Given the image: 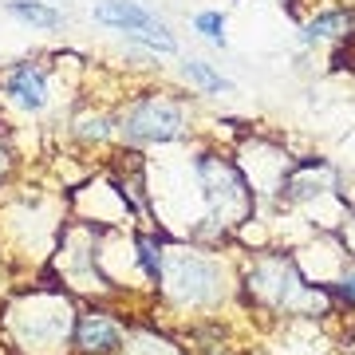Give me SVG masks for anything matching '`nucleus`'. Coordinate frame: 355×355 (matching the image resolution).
Returning a JSON list of instances; mask_svg holds the SVG:
<instances>
[{"label":"nucleus","instance_id":"12","mask_svg":"<svg viewBox=\"0 0 355 355\" xmlns=\"http://www.w3.org/2000/svg\"><path fill=\"white\" fill-rule=\"evenodd\" d=\"M8 20L32 28V32H60L67 28V16L55 0H0Z\"/></svg>","mask_w":355,"mask_h":355},{"label":"nucleus","instance_id":"15","mask_svg":"<svg viewBox=\"0 0 355 355\" xmlns=\"http://www.w3.org/2000/svg\"><path fill=\"white\" fill-rule=\"evenodd\" d=\"M190 28L205 40V44H214V48H221V51L229 48V16L221 12V8H202V12H193Z\"/></svg>","mask_w":355,"mask_h":355},{"label":"nucleus","instance_id":"4","mask_svg":"<svg viewBox=\"0 0 355 355\" xmlns=\"http://www.w3.org/2000/svg\"><path fill=\"white\" fill-rule=\"evenodd\" d=\"M67 221V193L48 190H16L8 202L0 205V237L8 245V268L32 265L44 268L55 253V241Z\"/></svg>","mask_w":355,"mask_h":355},{"label":"nucleus","instance_id":"6","mask_svg":"<svg viewBox=\"0 0 355 355\" xmlns=\"http://www.w3.org/2000/svg\"><path fill=\"white\" fill-rule=\"evenodd\" d=\"M91 20L114 36H123L130 48H142L146 55H178L182 51L174 28L142 0H99L91 8Z\"/></svg>","mask_w":355,"mask_h":355},{"label":"nucleus","instance_id":"14","mask_svg":"<svg viewBox=\"0 0 355 355\" xmlns=\"http://www.w3.org/2000/svg\"><path fill=\"white\" fill-rule=\"evenodd\" d=\"M178 79L190 83V91H198V95H237V83L225 79L214 64H205L202 55H182L178 60Z\"/></svg>","mask_w":355,"mask_h":355},{"label":"nucleus","instance_id":"21","mask_svg":"<svg viewBox=\"0 0 355 355\" xmlns=\"http://www.w3.org/2000/svg\"><path fill=\"white\" fill-rule=\"evenodd\" d=\"M288 8H296V0H288Z\"/></svg>","mask_w":355,"mask_h":355},{"label":"nucleus","instance_id":"9","mask_svg":"<svg viewBox=\"0 0 355 355\" xmlns=\"http://www.w3.org/2000/svg\"><path fill=\"white\" fill-rule=\"evenodd\" d=\"M130 316L114 312L107 304H87L76 316V336H71V355H123Z\"/></svg>","mask_w":355,"mask_h":355},{"label":"nucleus","instance_id":"3","mask_svg":"<svg viewBox=\"0 0 355 355\" xmlns=\"http://www.w3.org/2000/svg\"><path fill=\"white\" fill-rule=\"evenodd\" d=\"M214 249H202L193 241H170L166 237L162 280L154 288V304L162 300L174 312H209L221 308L233 292V277L221 257H209Z\"/></svg>","mask_w":355,"mask_h":355},{"label":"nucleus","instance_id":"16","mask_svg":"<svg viewBox=\"0 0 355 355\" xmlns=\"http://www.w3.org/2000/svg\"><path fill=\"white\" fill-rule=\"evenodd\" d=\"M331 300H336V308H347V312H355V265H347L340 272V277L328 284Z\"/></svg>","mask_w":355,"mask_h":355},{"label":"nucleus","instance_id":"20","mask_svg":"<svg viewBox=\"0 0 355 355\" xmlns=\"http://www.w3.org/2000/svg\"><path fill=\"white\" fill-rule=\"evenodd\" d=\"M4 268H8V261H4V257H0V272H4Z\"/></svg>","mask_w":355,"mask_h":355},{"label":"nucleus","instance_id":"13","mask_svg":"<svg viewBox=\"0 0 355 355\" xmlns=\"http://www.w3.org/2000/svg\"><path fill=\"white\" fill-rule=\"evenodd\" d=\"M123 355H190V347H182L178 340H170L154 320H130Z\"/></svg>","mask_w":355,"mask_h":355},{"label":"nucleus","instance_id":"11","mask_svg":"<svg viewBox=\"0 0 355 355\" xmlns=\"http://www.w3.org/2000/svg\"><path fill=\"white\" fill-rule=\"evenodd\" d=\"M67 139L83 146V150H95V146H111L114 142V111H99V107H79L67 119Z\"/></svg>","mask_w":355,"mask_h":355},{"label":"nucleus","instance_id":"17","mask_svg":"<svg viewBox=\"0 0 355 355\" xmlns=\"http://www.w3.org/2000/svg\"><path fill=\"white\" fill-rule=\"evenodd\" d=\"M12 178H16V150L0 139V193L12 186Z\"/></svg>","mask_w":355,"mask_h":355},{"label":"nucleus","instance_id":"8","mask_svg":"<svg viewBox=\"0 0 355 355\" xmlns=\"http://www.w3.org/2000/svg\"><path fill=\"white\" fill-rule=\"evenodd\" d=\"M0 103H8L20 114H40L51 107V67L44 60H12V64L0 71Z\"/></svg>","mask_w":355,"mask_h":355},{"label":"nucleus","instance_id":"10","mask_svg":"<svg viewBox=\"0 0 355 355\" xmlns=\"http://www.w3.org/2000/svg\"><path fill=\"white\" fill-rule=\"evenodd\" d=\"M352 40H355V4L320 8L300 24V44L304 48H343Z\"/></svg>","mask_w":355,"mask_h":355},{"label":"nucleus","instance_id":"5","mask_svg":"<svg viewBox=\"0 0 355 355\" xmlns=\"http://www.w3.org/2000/svg\"><path fill=\"white\" fill-rule=\"evenodd\" d=\"M193 130V107L178 91L146 87L119 103L114 111V142L123 150H146V146H174L186 142Z\"/></svg>","mask_w":355,"mask_h":355},{"label":"nucleus","instance_id":"18","mask_svg":"<svg viewBox=\"0 0 355 355\" xmlns=\"http://www.w3.org/2000/svg\"><path fill=\"white\" fill-rule=\"evenodd\" d=\"M340 241L347 249V257H355V214H347V221L340 225Z\"/></svg>","mask_w":355,"mask_h":355},{"label":"nucleus","instance_id":"1","mask_svg":"<svg viewBox=\"0 0 355 355\" xmlns=\"http://www.w3.org/2000/svg\"><path fill=\"white\" fill-rule=\"evenodd\" d=\"M76 316V296L51 277H40L0 304V336L12 355H71Z\"/></svg>","mask_w":355,"mask_h":355},{"label":"nucleus","instance_id":"2","mask_svg":"<svg viewBox=\"0 0 355 355\" xmlns=\"http://www.w3.org/2000/svg\"><path fill=\"white\" fill-rule=\"evenodd\" d=\"M241 288L249 308H261L277 320H328L336 312L331 292L312 284L288 253H261L241 272Z\"/></svg>","mask_w":355,"mask_h":355},{"label":"nucleus","instance_id":"7","mask_svg":"<svg viewBox=\"0 0 355 355\" xmlns=\"http://www.w3.org/2000/svg\"><path fill=\"white\" fill-rule=\"evenodd\" d=\"M233 162H237V170L245 174L249 190L257 193V202H265V198H277L280 193V186H284V178H288L296 158H292L288 146H280V142L249 130V135H241V142H237Z\"/></svg>","mask_w":355,"mask_h":355},{"label":"nucleus","instance_id":"19","mask_svg":"<svg viewBox=\"0 0 355 355\" xmlns=\"http://www.w3.org/2000/svg\"><path fill=\"white\" fill-rule=\"evenodd\" d=\"M343 352H347V355H355V336L347 340V347H343Z\"/></svg>","mask_w":355,"mask_h":355}]
</instances>
